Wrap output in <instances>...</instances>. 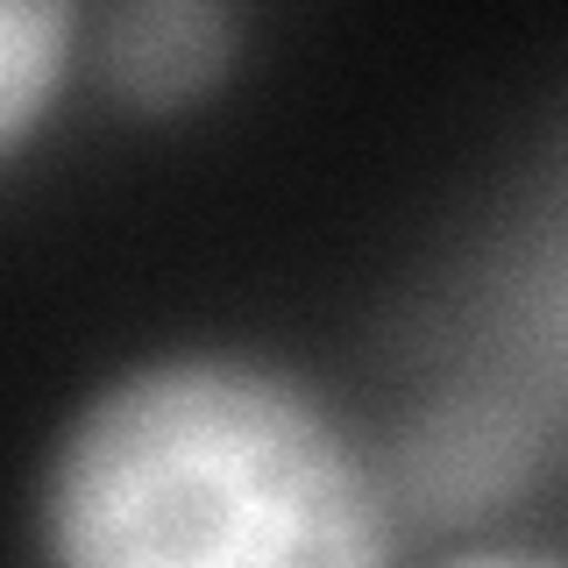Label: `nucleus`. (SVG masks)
<instances>
[{"instance_id":"f257e3e1","label":"nucleus","mask_w":568,"mask_h":568,"mask_svg":"<svg viewBox=\"0 0 568 568\" xmlns=\"http://www.w3.org/2000/svg\"><path fill=\"white\" fill-rule=\"evenodd\" d=\"M43 568H390V490L292 369L171 348L50 440Z\"/></svg>"},{"instance_id":"f03ea898","label":"nucleus","mask_w":568,"mask_h":568,"mask_svg":"<svg viewBox=\"0 0 568 568\" xmlns=\"http://www.w3.org/2000/svg\"><path fill=\"white\" fill-rule=\"evenodd\" d=\"M242 29V14L213 0H129L100 22V79L142 114H178L235 71Z\"/></svg>"},{"instance_id":"7ed1b4c3","label":"nucleus","mask_w":568,"mask_h":568,"mask_svg":"<svg viewBox=\"0 0 568 568\" xmlns=\"http://www.w3.org/2000/svg\"><path fill=\"white\" fill-rule=\"evenodd\" d=\"M79 14L58 0H0V156L50 114L71 64Z\"/></svg>"},{"instance_id":"20e7f679","label":"nucleus","mask_w":568,"mask_h":568,"mask_svg":"<svg viewBox=\"0 0 568 568\" xmlns=\"http://www.w3.org/2000/svg\"><path fill=\"white\" fill-rule=\"evenodd\" d=\"M440 568H561V561L547 547H469V555H455Z\"/></svg>"}]
</instances>
